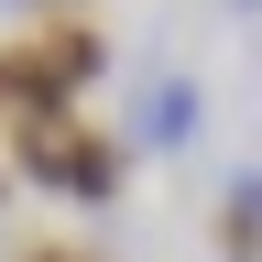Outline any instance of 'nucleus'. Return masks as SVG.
Returning a JSON list of instances; mask_svg holds the SVG:
<instances>
[{"instance_id":"nucleus-1","label":"nucleus","mask_w":262,"mask_h":262,"mask_svg":"<svg viewBox=\"0 0 262 262\" xmlns=\"http://www.w3.org/2000/svg\"><path fill=\"white\" fill-rule=\"evenodd\" d=\"M11 175H33L44 196H66V208H110V196H120V142L88 110H66V120L11 131Z\"/></svg>"},{"instance_id":"nucleus-2","label":"nucleus","mask_w":262,"mask_h":262,"mask_svg":"<svg viewBox=\"0 0 262 262\" xmlns=\"http://www.w3.org/2000/svg\"><path fill=\"white\" fill-rule=\"evenodd\" d=\"M196 131H208V88L164 66V77H153L142 98H131V142H142V153H186Z\"/></svg>"},{"instance_id":"nucleus-3","label":"nucleus","mask_w":262,"mask_h":262,"mask_svg":"<svg viewBox=\"0 0 262 262\" xmlns=\"http://www.w3.org/2000/svg\"><path fill=\"white\" fill-rule=\"evenodd\" d=\"M33 44H44V66H55V77L77 88V98H88L98 77H110V44H98V22H77V11H66V22H44Z\"/></svg>"},{"instance_id":"nucleus-4","label":"nucleus","mask_w":262,"mask_h":262,"mask_svg":"<svg viewBox=\"0 0 262 262\" xmlns=\"http://www.w3.org/2000/svg\"><path fill=\"white\" fill-rule=\"evenodd\" d=\"M219 262H262V164L219 186Z\"/></svg>"},{"instance_id":"nucleus-5","label":"nucleus","mask_w":262,"mask_h":262,"mask_svg":"<svg viewBox=\"0 0 262 262\" xmlns=\"http://www.w3.org/2000/svg\"><path fill=\"white\" fill-rule=\"evenodd\" d=\"M0 11H11V22H66L77 0H0Z\"/></svg>"},{"instance_id":"nucleus-6","label":"nucleus","mask_w":262,"mask_h":262,"mask_svg":"<svg viewBox=\"0 0 262 262\" xmlns=\"http://www.w3.org/2000/svg\"><path fill=\"white\" fill-rule=\"evenodd\" d=\"M11 262H98V251H66V241H33V251H11Z\"/></svg>"},{"instance_id":"nucleus-7","label":"nucleus","mask_w":262,"mask_h":262,"mask_svg":"<svg viewBox=\"0 0 262 262\" xmlns=\"http://www.w3.org/2000/svg\"><path fill=\"white\" fill-rule=\"evenodd\" d=\"M0 208H11V131H0Z\"/></svg>"},{"instance_id":"nucleus-8","label":"nucleus","mask_w":262,"mask_h":262,"mask_svg":"<svg viewBox=\"0 0 262 262\" xmlns=\"http://www.w3.org/2000/svg\"><path fill=\"white\" fill-rule=\"evenodd\" d=\"M229 11H262V0H229Z\"/></svg>"}]
</instances>
